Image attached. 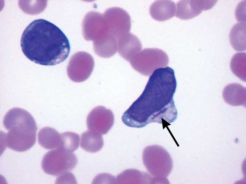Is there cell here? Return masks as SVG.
I'll list each match as a JSON object with an SVG mask.
<instances>
[{"label":"cell","mask_w":246,"mask_h":184,"mask_svg":"<svg viewBox=\"0 0 246 184\" xmlns=\"http://www.w3.org/2000/svg\"><path fill=\"white\" fill-rule=\"evenodd\" d=\"M177 86L173 69L166 67L156 69L142 93L123 113L122 122L135 128L152 123L173 122L177 116L173 100Z\"/></svg>","instance_id":"cell-1"},{"label":"cell","mask_w":246,"mask_h":184,"mask_svg":"<svg viewBox=\"0 0 246 184\" xmlns=\"http://www.w3.org/2000/svg\"><path fill=\"white\" fill-rule=\"evenodd\" d=\"M20 45L31 61L43 65L59 64L68 57L69 41L63 32L53 23L42 19L31 22L23 32Z\"/></svg>","instance_id":"cell-2"},{"label":"cell","mask_w":246,"mask_h":184,"mask_svg":"<svg viewBox=\"0 0 246 184\" xmlns=\"http://www.w3.org/2000/svg\"><path fill=\"white\" fill-rule=\"evenodd\" d=\"M3 124L8 131L5 141L9 148L23 152L35 144L38 127L34 119L26 111L18 108H12L5 115Z\"/></svg>","instance_id":"cell-3"},{"label":"cell","mask_w":246,"mask_h":184,"mask_svg":"<svg viewBox=\"0 0 246 184\" xmlns=\"http://www.w3.org/2000/svg\"><path fill=\"white\" fill-rule=\"evenodd\" d=\"M142 159L147 170L154 177L166 178L171 171V157L167 151L160 146L146 147L143 151Z\"/></svg>","instance_id":"cell-4"},{"label":"cell","mask_w":246,"mask_h":184,"mask_svg":"<svg viewBox=\"0 0 246 184\" xmlns=\"http://www.w3.org/2000/svg\"><path fill=\"white\" fill-rule=\"evenodd\" d=\"M77 163V158L74 153L59 147L45 154L42 160V167L47 174L60 176L72 170Z\"/></svg>","instance_id":"cell-5"},{"label":"cell","mask_w":246,"mask_h":184,"mask_svg":"<svg viewBox=\"0 0 246 184\" xmlns=\"http://www.w3.org/2000/svg\"><path fill=\"white\" fill-rule=\"evenodd\" d=\"M129 62L134 69L148 76L156 69L167 66L169 59L166 53L161 49L145 48L136 54Z\"/></svg>","instance_id":"cell-6"},{"label":"cell","mask_w":246,"mask_h":184,"mask_svg":"<svg viewBox=\"0 0 246 184\" xmlns=\"http://www.w3.org/2000/svg\"><path fill=\"white\" fill-rule=\"evenodd\" d=\"M85 39L93 41V47L102 46L110 41L112 38L103 14L91 11L85 15L82 23Z\"/></svg>","instance_id":"cell-7"},{"label":"cell","mask_w":246,"mask_h":184,"mask_svg":"<svg viewBox=\"0 0 246 184\" xmlns=\"http://www.w3.org/2000/svg\"><path fill=\"white\" fill-rule=\"evenodd\" d=\"M94 62L92 56L84 51H80L71 57L67 68L69 78L75 82H83L90 76Z\"/></svg>","instance_id":"cell-8"},{"label":"cell","mask_w":246,"mask_h":184,"mask_svg":"<svg viewBox=\"0 0 246 184\" xmlns=\"http://www.w3.org/2000/svg\"><path fill=\"white\" fill-rule=\"evenodd\" d=\"M103 15L110 34L117 41L129 33L131 19L125 10L118 7L110 8L106 10Z\"/></svg>","instance_id":"cell-9"},{"label":"cell","mask_w":246,"mask_h":184,"mask_svg":"<svg viewBox=\"0 0 246 184\" xmlns=\"http://www.w3.org/2000/svg\"><path fill=\"white\" fill-rule=\"evenodd\" d=\"M113 113L110 109L102 106L93 108L88 115L86 124L89 130L101 135L107 133L114 123Z\"/></svg>","instance_id":"cell-10"},{"label":"cell","mask_w":246,"mask_h":184,"mask_svg":"<svg viewBox=\"0 0 246 184\" xmlns=\"http://www.w3.org/2000/svg\"><path fill=\"white\" fill-rule=\"evenodd\" d=\"M216 0H181L177 3L176 16L182 20L192 18L202 10L211 9Z\"/></svg>","instance_id":"cell-11"},{"label":"cell","mask_w":246,"mask_h":184,"mask_svg":"<svg viewBox=\"0 0 246 184\" xmlns=\"http://www.w3.org/2000/svg\"><path fill=\"white\" fill-rule=\"evenodd\" d=\"M142 44L138 38L130 32L120 38L117 41L118 53L123 58L129 61L132 58L141 51Z\"/></svg>","instance_id":"cell-12"},{"label":"cell","mask_w":246,"mask_h":184,"mask_svg":"<svg viewBox=\"0 0 246 184\" xmlns=\"http://www.w3.org/2000/svg\"><path fill=\"white\" fill-rule=\"evenodd\" d=\"M176 10L174 2L171 0H157L153 2L149 8V13L154 20L165 21L173 17Z\"/></svg>","instance_id":"cell-13"},{"label":"cell","mask_w":246,"mask_h":184,"mask_svg":"<svg viewBox=\"0 0 246 184\" xmlns=\"http://www.w3.org/2000/svg\"><path fill=\"white\" fill-rule=\"evenodd\" d=\"M224 101L232 106L244 105L246 100V88L238 83H232L227 85L223 92Z\"/></svg>","instance_id":"cell-14"},{"label":"cell","mask_w":246,"mask_h":184,"mask_svg":"<svg viewBox=\"0 0 246 184\" xmlns=\"http://www.w3.org/2000/svg\"><path fill=\"white\" fill-rule=\"evenodd\" d=\"M38 138L40 145L46 149H56L60 145V134L50 127H45L41 129L38 133Z\"/></svg>","instance_id":"cell-15"},{"label":"cell","mask_w":246,"mask_h":184,"mask_svg":"<svg viewBox=\"0 0 246 184\" xmlns=\"http://www.w3.org/2000/svg\"><path fill=\"white\" fill-rule=\"evenodd\" d=\"M104 144L102 135L96 132L87 131L80 136V147L84 150L90 153L99 151Z\"/></svg>","instance_id":"cell-16"},{"label":"cell","mask_w":246,"mask_h":184,"mask_svg":"<svg viewBox=\"0 0 246 184\" xmlns=\"http://www.w3.org/2000/svg\"><path fill=\"white\" fill-rule=\"evenodd\" d=\"M229 40L235 50L241 51L246 50V22L236 24L230 32Z\"/></svg>","instance_id":"cell-17"},{"label":"cell","mask_w":246,"mask_h":184,"mask_svg":"<svg viewBox=\"0 0 246 184\" xmlns=\"http://www.w3.org/2000/svg\"><path fill=\"white\" fill-rule=\"evenodd\" d=\"M246 53H236L232 57L230 64L233 73L242 80L246 81Z\"/></svg>","instance_id":"cell-18"},{"label":"cell","mask_w":246,"mask_h":184,"mask_svg":"<svg viewBox=\"0 0 246 184\" xmlns=\"http://www.w3.org/2000/svg\"><path fill=\"white\" fill-rule=\"evenodd\" d=\"M60 135L61 143L59 147L72 152L76 151L78 148L80 138L77 134L67 131L61 133Z\"/></svg>","instance_id":"cell-19"}]
</instances>
